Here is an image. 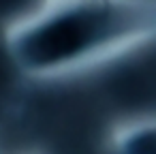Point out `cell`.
<instances>
[{
    "label": "cell",
    "instance_id": "6da1fadb",
    "mask_svg": "<svg viewBox=\"0 0 156 154\" xmlns=\"http://www.w3.org/2000/svg\"><path fill=\"white\" fill-rule=\"evenodd\" d=\"M156 41V2H47L13 20L7 47L30 77H64Z\"/></svg>",
    "mask_w": 156,
    "mask_h": 154
},
{
    "label": "cell",
    "instance_id": "7a4b0ae2",
    "mask_svg": "<svg viewBox=\"0 0 156 154\" xmlns=\"http://www.w3.org/2000/svg\"><path fill=\"white\" fill-rule=\"evenodd\" d=\"M118 154H156V118L133 124L118 141Z\"/></svg>",
    "mask_w": 156,
    "mask_h": 154
}]
</instances>
